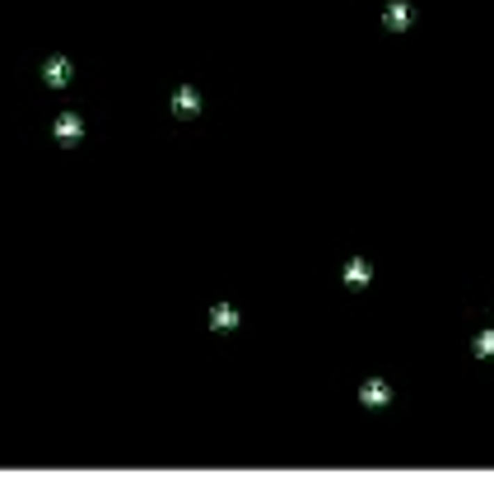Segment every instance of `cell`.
Wrapping results in <instances>:
<instances>
[{
  "mask_svg": "<svg viewBox=\"0 0 494 489\" xmlns=\"http://www.w3.org/2000/svg\"><path fill=\"white\" fill-rule=\"evenodd\" d=\"M364 401H369V406H383V401H387V387H378V383L364 387Z\"/></svg>",
  "mask_w": 494,
  "mask_h": 489,
  "instance_id": "6da1fadb",
  "label": "cell"
},
{
  "mask_svg": "<svg viewBox=\"0 0 494 489\" xmlns=\"http://www.w3.org/2000/svg\"><path fill=\"white\" fill-rule=\"evenodd\" d=\"M56 131H61V140H75V136H79L75 117H61V122H56Z\"/></svg>",
  "mask_w": 494,
  "mask_h": 489,
  "instance_id": "7a4b0ae2",
  "label": "cell"
},
{
  "mask_svg": "<svg viewBox=\"0 0 494 489\" xmlns=\"http://www.w3.org/2000/svg\"><path fill=\"white\" fill-rule=\"evenodd\" d=\"M476 350H480V354H494V336H480V340H476Z\"/></svg>",
  "mask_w": 494,
  "mask_h": 489,
  "instance_id": "3957f363",
  "label": "cell"
}]
</instances>
